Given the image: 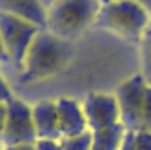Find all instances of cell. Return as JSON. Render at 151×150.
Segmentation results:
<instances>
[{"label":"cell","mask_w":151,"mask_h":150,"mask_svg":"<svg viewBox=\"0 0 151 150\" xmlns=\"http://www.w3.org/2000/svg\"><path fill=\"white\" fill-rule=\"evenodd\" d=\"M109 2H118V0H109Z\"/></svg>","instance_id":"obj_26"},{"label":"cell","mask_w":151,"mask_h":150,"mask_svg":"<svg viewBox=\"0 0 151 150\" xmlns=\"http://www.w3.org/2000/svg\"><path fill=\"white\" fill-rule=\"evenodd\" d=\"M0 12L21 18L40 30H46L47 11L40 0H0Z\"/></svg>","instance_id":"obj_10"},{"label":"cell","mask_w":151,"mask_h":150,"mask_svg":"<svg viewBox=\"0 0 151 150\" xmlns=\"http://www.w3.org/2000/svg\"><path fill=\"white\" fill-rule=\"evenodd\" d=\"M146 88L148 85L142 74L139 73L130 79L123 81L114 92L119 108V122L127 131L132 133L142 131V108H144Z\"/></svg>","instance_id":"obj_5"},{"label":"cell","mask_w":151,"mask_h":150,"mask_svg":"<svg viewBox=\"0 0 151 150\" xmlns=\"http://www.w3.org/2000/svg\"><path fill=\"white\" fill-rule=\"evenodd\" d=\"M150 27H151V25H150Z\"/></svg>","instance_id":"obj_27"},{"label":"cell","mask_w":151,"mask_h":150,"mask_svg":"<svg viewBox=\"0 0 151 150\" xmlns=\"http://www.w3.org/2000/svg\"><path fill=\"white\" fill-rule=\"evenodd\" d=\"M134 2L139 4V5H141V7H142V9L151 16V0H134Z\"/></svg>","instance_id":"obj_21"},{"label":"cell","mask_w":151,"mask_h":150,"mask_svg":"<svg viewBox=\"0 0 151 150\" xmlns=\"http://www.w3.org/2000/svg\"><path fill=\"white\" fill-rule=\"evenodd\" d=\"M151 16L134 0H118L102 4L95 27L109 30L128 42L139 44L150 28Z\"/></svg>","instance_id":"obj_3"},{"label":"cell","mask_w":151,"mask_h":150,"mask_svg":"<svg viewBox=\"0 0 151 150\" xmlns=\"http://www.w3.org/2000/svg\"><path fill=\"white\" fill-rule=\"evenodd\" d=\"M139 48H141V74L146 85L151 87V27L144 32Z\"/></svg>","instance_id":"obj_12"},{"label":"cell","mask_w":151,"mask_h":150,"mask_svg":"<svg viewBox=\"0 0 151 150\" xmlns=\"http://www.w3.org/2000/svg\"><path fill=\"white\" fill-rule=\"evenodd\" d=\"M11 62H9V58H7V53H5V50H4V46H2V39H0V66H9Z\"/></svg>","instance_id":"obj_20"},{"label":"cell","mask_w":151,"mask_h":150,"mask_svg":"<svg viewBox=\"0 0 151 150\" xmlns=\"http://www.w3.org/2000/svg\"><path fill=\"white\" fill-rule=\"evenodd\" d=\"M142 131L151 133V87L146 88L144 108H142Z\"/></svg>","instance_id":"obj_14"},{"label":"cell","mask_w":151,"mask_h":150,"mask_svg":"<svg viewBox=\"0 0 151 150\" xmlns=\"http://www.w3.org/2000/svg\"><path fill=\"white\" fill-rule=\"evenodd\" d=\"M119 150H135V133H132V131L125 133V138H123Z\"/></svg>","instance_id":"obj_18"},{"label":"cell","mask_w":151,"mask_h":150,"mask_svg":"<svg viewBox=\"0 0 151 150\" xmlns=\"http://www.w3.org/2000/svg\"><path fill=\"white\" fill-rule=\"evenodd\" d=\"M35 150H62V145L60 141H55V140H37Z\"/></svg>","instance_id":"obj_16"},{"label":"cell","mask_w":151,"mask_h":150,"mask_svg":"<svg viewBox=\"0 0 151 150\" xmlns=\"http://www.w3.org/2000/svg\"><path fill=\"white\" fill-rule=\"evenodd\" d=\"M5 115H7V104L0 103V143L4 136V127H5Z\"/></svg>","instance_id":"obj_19"},{"label":"cell","mask_w":151,"mask_h":150,"mask_svg":"<svg viewBox=\"0 0 151 150\" xmlns=\"http://www.w3.org/2000/svg\"><path fill=\"white\" fill-rule=\"evenodd\" d=\"M56 106H58L62 138H74V136H81L86 131H90L81 103H77L74 99L62 97L56 101Z\"/></svg>","instance_id":"obj_8"},{"label":"cell","mask_w":151,"mask_h":150,"mask_svg":"<svg viewBox=\"0 0 151 150\" xmlns=\"http://www.w3.org/2000/svg\"><path fill=\"white\" fill-rule=\"evenodd\" d=\"M34 124L37 131V140H62L60 120H58V106L56 101H39L32 106Z\"/></svg>","instance_id":"obj_9"},{"label":"cell","mask_w":151,"mask_h":150,"mask_svg":"<svg viewBox=\"0 0 151 150\" xmlns=\"http://www.w3.org/2000/svg\"><path fill=\"white\" fill-rule=\"evenodd\" d=\"M100 2H102V4H107V2H109V0H100Z\"/></svg>","instance_id":"obj_24"},{"label":"cell","mask_w":151,"mask_h":150,"mask_svg":"<svg viewBox=\"0 0 151 150\" xmlns=\"http://www.w3.org/2000/svg\"><path fill=\"white\" fill-rule=\"evenodd\" d=\"M60 145L62 150H91V131L74 138H62Z\"/></svg>","instance_id":"obj_13"},{"label":"cell","mask_w":151,"mask_h":150,"mask_svg":"<svg viewBox=\"0 0 151 150\" xmlns=\"http://www.w3.org/2000/svg\"><path fill=\"white\" fill-rule=\"evenodd\" d=\"M55 2H58V0H40V4H42V5L46 7V11H47V9H49V7H51V5H53Z\"/></svg>","instance_id":"obj_23"},{"label":"cell","mask_w":151,"mask_h":150,"mask_svg":"<svg viewBox=\"0 0 151 150\" xmlns=\"http://www.w3.org/2000/svg\"><path fill=\"white\" fill-rule=\"evenodd\" d=\"M40 28L11 14L0 12V39L11 66L21 73L27 51Z\"/></svg>","instance_id":"obj_4"},{"label":"cell","mask_w":151,"mask_h":150,"mask_svg":"<svg viewBox=\"0 0 151 150\" xmlns=\"http://www.w3.org/2000/svg\"><path fill=\"white\" fill-rule=\"evenodd\" d=\"M127 129L123 124H114L111 127L91 133V150H119Z\"/></svg>","instance_id":"obj_11"},{"label":"cell","mask_w":151,"mask_h":150,"mask_svg":"<svg viewBox=\"0 0 151 150\" xmlns=\"http://www.w3.org/2000/svg\"><path fill=\"white\" fill-rule=\"evenodd\" d=\"M100 7V0H58L47 9L46 30L60 39L74 41L95 25Z\"/></svg>","instance_id":"obj_2"},{"label":"cell","mask_w":151,"mask_h":150,"mask_svg":"<svg viewBox=\"0 0 151 150\" xmlns=\"http://www.w3.org/2000/svg\"><path fill=\"white\" fill-rule=\"evenodd\" d=\"M5 104H7V115H5L2 145L4 147L35 145L37 131H35V124H34L32 106L16 97H12Z\"/></svg>","instance_id":"obj_6"},{"label":"cell","mask_w":151,"mask_h":150,"mask_svg":"<svg viewBox=\"0 0 151 150\" xmlns=\"http://www.w3.org/2000/svg\"><path fill=\"white\" fill-rule=\"evenodd\" d=\"M83 111L88 122V129L100 131L119 124V108L114 94L104 92H91L83 101Z\"/></svg>","instance_id":"obj_7"},{"label":"cell","mask_w":151,"mask_h":150,"mask_svg":"<svg viewBox=\"0 0 151 150\" xmlns=\"http://www.w3.org/2000/svg\"><path fill=\"white\" fill-rule=\"evenodd\" d=\"M0 150H4V145H2V143H0Z\"/></svg>","instance_id":"obj_25"},{"label":"cell","mask_w":151,"mask_h":150,"mask_svg":"<svg viewBox=\"0 0 151 150\" xmlns=\"http://www.w3.org/2000/svg\"><path fill=\"white\" fill-rule=\"evenodd\" d=\"M14 95H12V92H11V88H9V85H7V81L4 79V76L0 74V103H9L11 99H12Z\"/></svg>","instance_id":"obj_17"},{"label":"cell","mask_w":151,"mask_h":150,"mask_svg":"<svg viewBox=\"0 0 151 150\" xmlns=\"http://www.w3.org/2000/svg\"><path fill=\"white\" fill-rule=\"evenodd\" d=\"M135 150H151V133L148 131L135 133Z\"/></svg>","instance_id":"obj_15"},{"label":"cell","mask_w":151,"mask_h":150,"mask_svg":"<svg viewBox=\"0 0 151 150\" xmlns=\"http://www.w3.org/2000/svg\"><path fill=\"white\" fill-rule=\"evenodd\" d=\"M70 58H72L70 41L56 37L47 30H40L34 37L27 51L19 81L25 85L56 76L69 66Z\"/></svg>","instance_id":"obj_1"},{"label":"cell","mask_w":151,"mask_h":150,"mask_svg":"<svg viewBox=\"0 0 151 150\" xmlns=\"http://www.w3.org/2000/svg\"><path fill=\"white\" fill-rule=\"evenodd\" d=\"M4 150H35V145H14V147H4Z\"/></svg>","instance_id":"obj_22"}]
</instances>
